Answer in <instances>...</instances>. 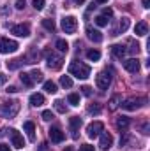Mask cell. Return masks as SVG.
Returning a JSON list of instances; mask_svg holds the SVG:
<instances>
[{
	"instance_id": "6da1fadb",
	"label": "cell",
	"mask_w": 150,
	"mask_h": 151,
	"mask_svg": "<svg viewBox=\"0 0 150 151\" xmlns=\"http://www.w3.org/2000/svg\"><path fill=\"white\" fill-rule=\"evenodd\" d=\"M92 72V69L87 65V63H81V62H73L69 65V74L78 77V79H87Z\"/></svg>"
},
{
	"instance_id": "7a4b0ae2",
	"label": "cell",
	"mask_w": 150,
	"mask_h": 151,
	"mask_svg": "<svg viewBox=\"0 0 150 151\" xmlns=\"http://www.w3.org/2000/svg\"><path fill=\"white\" fill-rule=\"evenodd\" d=\"M46 65L51 70H60L64 65V58L60 55H57L55 51H46Z\"/></svg>"
},
{
	"instance_id": "3957f363",
	"label": "cell",
	"mask_w": 150,
	"mask_h": 151,
	"mask_svg": "<svg viewBox=\"0 0 150 151\" xmlns=\"http://www.w3.org/2000/svg\"><path fill=\"white\" fill-rule=\"evenodd\" d=\"M20 111V102L18 100H9V102H4L0 106V114H4L5 118H14Z\"/></svg>"
},
{
	"instance_id": "277c9868",
	"label": "cell",
	"mask_w": 150,
	"mask_h": 151,
	"mask_svg": "<svg viewBox=\"0 0 150 151\" xmlns=\"http://www.w3.org/2000/svg\"><path fill=\"white\" fill-rule=\"evenodd\" d=\"M18 47H20V44H18L16 40H12V39H7V37H0V53H4V55H9V53H14V51H18Z\"/></svg>"
},
{
	"instance_id": "5b68a950",
	"label": "cell",
	"mask_w": 150,
	"mask_h": 151,
	"mask_svg": "<svg viewBox=\"0 0 150 151\" xmlns=\"http://www.w3.org/2000/svg\"><path fill=\"white\" fill-rule=\"evenodd\" d=\"M147 104V99L145 97H138V99H127L124 104H122V109H125V111H136V109H140L141 106H145Z\"/></svg>"
},
{
	"instance_id": "8992f818",
	"label": "cell",
	"mask_w": 150,
	"mask_h": 151,
	"mask_svg": "<svg viewBox=\"0 0 150 151\" xmlns=\"http://www.w3.org/2000/svg\"><path fill=\"white\" fill-rule=\"evenodd\" d=\"M78 28V21L74 16H64L62 18V30L66 34H74Z\"/></svg>"
},
{
	"instance_id": "52a82bcc",
	"label": "cell",
	"mask_w": 150,
	"mask_h": 151,
	"mask_svg": "<svg viewBox=\"0 0 150 151\" xmlns=\"http://www.w3.org/2000/svg\"><path fill=\"white\" fill-rule=\"evenodd\" d=\"M95 84L99 90H108V86L111 84V76L108 74L106 70L104 72H99L97 77H95Z\"/></svg>"
},
{
	"instance_id": "ba28073f",
	"label": "cell",
	"mask_w": 150,
	"mask_h": 151,
	"mask_svg": "<svg viewBox=\"0 0 150 151\" xmlns=\"http://www.w3.org/2000/svg\"><path fill=\"white\" fill-rule=\"evenodd\" d=\"M103 130H104V125H103L101 121H94V123H90V125L87 127V135H88L90 139H94V137L101 135Z\"/></svg>"
},
{
	"instance_id": "9c48e42d",
	"label": "cell",
	"mask_w": 150,
	"mask_h": 151,
	"mask_svg": "<svg viewBox=\"0 0 150 151\" xmlns=\"http://www.w3.org/2000/svg\"><path fill=\"white\" fill-rule=\"evenodd\" d=\"M11 32L14 35H18V37H28L30 35V27L27 23H20V25H14L11 28Z\"/></svg>"
},
{
	"instance_id": "30bf717a",
	"label": "cell",
	"mask_w": 150,
	"mask_h": 151,
	"mask_svg": "<svg viewBox=\"0 0 150 151\" xmlns=\"http://www.w3.org/2000/svg\"><path fill=\"white\" fill-rule=\"evenodd\" d=\"M48 135H50V139H51V142H62L64 139H66V134L58 128V127H51L50 130H48Z\"/></svg>"
},
{
	"instance_id": "8fae6325",
	"label": "cell",
	"mask_w": 150,
	"mask_h": 151,
	"mask_svg": "<svg viewBox=\"0 0 150 151\" xmlns=\"http://www.w3.org/2000/svg\"><path fill=\"white\" fill-rule=\"evenodd\" d=\"M9 137H11V142H12V146H14V148L21 150V148L25 146L23 135H21V134H20L18 130H9Z\"/></svg>"
},
{
	"instance_id": "7c38bea8",
	"label": "cell",
	"mask_w": 150,
	"mask_h": 151,
	"mask_svg": "<svg viewBox=\"0 0 150 151\" xmlns=\"http://www.w3.org/2000/svg\"><path fill=\"white\" fill-rule=\"evenodd\" d=\"M69 127H71V135H73V139H78V132H79V127H81V118H79V116L69 118Z\"/></svg>"
},
{
	"instance_id": "4fadbf2b",
	"label": "cell",
	"mask_w": 150,
	"mask_h": 151,
	"mask_svg": "<svg viewBox=\"0 0 150 151\" xmlns=\"http://www.w3.org/2000/svg\"><path fill=\"white\" fill-rule=\"evenodd\" d=\"M113 144V135L111 134H108V132H104V134H101V141H99V148L103 151H108L111 148Z\"/></svg>"
},
{
	"instance_id": "5bb4252c",
	"label": "cell",
	"mask_w": 150,
	"mask_h": 151,
	"mask_svg": "<svg viewBox=\"0 0 150 151\" xmlns=\"http://www.w3.org/2000/svg\"><path fill=\"white\" fill-rule=\"evenodd\" d=\"M124 69H125L127 72H131V74H136V72L140 70V62H138L136 58H129V60L124 62Z\"/></svg>"
},
{
	"instance_id": "9a60e30c",
	"label": "cell",
	"mask_w": 150,
	"mask_h": 151,
	"mask_svg": "<svg viewBox=\"0 0 150 151\" xmlns=\"http://www.w3.org/2000/svg\"><path fill=\"white\" fill-rule=\"evenodd\" d=\"M129 25H131V21H129V18H122L120 21H118V25H117V28L111 32V35H120V34H124L127 28H129Z\"/></svg>"
},
{
	"instance_id": "2e32d148",
	"label": "cell",
	"mask_w": 150,
	"mask_h": 151,
	"mask_svg": "<svg viewBox=\"0 0 150 151\" xmlns=\"http://www.w3.org/2000/svg\"><path fill=\"white\" fill-rule=\"evenodd\" d=\"M87 37L94 42H101L103 40V34L97 30V28H92V27H87Z\"/></svg>"
},
{
	"instance_id": "e0dca14e",
	"label": "cell",
	"mask_w": 150,
	"mask_h": 151,
	"mask_svg": "<svg viewBox=\"0 0 150 151\" xmlns=\"http://www.w3.org/2000/svg\"><path fill=\"white\" fill-rule=\"evenodd\" d=\"M23 130L27 132L28 139L34 142V141H36V125H34L32 121H25V123H23Z\"/></svg>"
},
{
	"instance_id": "ac0fdd59",
	"label": "cell",
	"mask_w": 150,
	"mask_h": 151,
	"mask_svg": "<svg viewBox=\"0 0 150 151\" xmlns=\"http://www.w3.org/2000/svg\"><path fill=\"white\" fill-rule=\"evenodd\" d=\"M125 53H127V49H125L122 44H115V46H111V55L115 56V58L122 60V58L125 56Z\"/></svg>"
},
{
	"instance_id": "d6986e66",
	"label": "cell",
	"mask_w": 150,
	"mask_h": 151,
	"mask_svg": "<svg viewBox=\"0 0 150 151\" xmlns=\"http://www.w3.org/2000/svg\"><path fill=\"white\" fill-rule=\"evenodd\" d=\"M134 34H136V35H140V37H145V35L149 34V25H147L145 21L136 23V27H134Z\"/></svg>"
},
{
	"instance_id": "ffe728a7",
	"label": "cell",
	"mask_w": 150,
	"mask_h": 151,
	"mask_svg": "<svg viewBox=\"0 0 150 151\" xmlns=\"http://www.w3.org/2000/svg\"><path fill=\"white\" fill-rule=\"evenodd\" d=\"M30 104H32L34 107H41V106L44 104V97H42L41 93H32V95H30Z\"/></svg>"
},
{
	"instance_id": "44dd1931",
	"label": "cell",
	"mask_w": 150,
	"mask_h": 151,
	"mask_svg": "<svg viewBox=\"0 0 150 151\" xmlns=\"http://www.w3.org/2000/svg\"><path fill=\"white\" fill-rule=\"evenodd\" d=\"M129 123H131V119L127 118V116H120L118 119H117V128L118 130H127V127H129Z\"/></svg>"
},
{
	"instance_id": "7402d4cb",
	"label": "cell",
	"mask_w": 150,
	"mask_h": 151,
	"mask_svg": "<svg viewBox=\"0 0 150 151\" xmlns=\"http://www.w3.org/2000/svg\"><path fill=\"white\" fill-rule=\"evenodd\" d=\"M55 47H57L60 53H67V49H69V44H67V40H64V39H58V40L55 42Z\"/></svg>"
},
{
	"instance_id": "603a6c76",
	"label": "cell",
	"mask_w": 150,
	"mask_h": 151,
	"mask_svg": "<svg viewBox=\"0 0 150 151\" xmlns=\"http://www.w3.org/2000/svg\"><path fill=\"white\" fill-rule=\"evenodd\" d=\"M87 58H88L90 62H97V60L101 58V51H97V49H88V51H87Z\"/></svg>"
},
{
	"instance_id": "cb8c5ba5",
	"label": "cell",
	"mask_w": 150,
	"mask_h": 151,
	"mask_svg": "<svg viewBox=\"0 0 150 151\" xmlns=\"http://www.w3.org/2000/svg\"><path fill=\"white\" fill-rule=\"evenodd\" d=\"M20 79H21V83H23L27 88H30V86L34 84V81H32L30 74H27V72H21V74H20Z\"/></svg>"
},
{
	"instance_id": "d4e9b609",
	"label": "cell",
	"mask_w": 150,
	"mask_h": 151,
	"mask_svg": "<svg viewBox=\"0 0 150 151\" xmlns=\"http://www.w3.org/2000/svg\"><path fill=\"white\" fill-rule=\"evenodd\" d=\"M44 91L46 93H57V84L53 81H46L44 83Z\"/></svg>"
},
{
	"instance_id": "484cf974",
	"label": "cell",
	"mask_w": 150,
	"mask_h": 151,
	"mask_svg": "<svg viewBox=\"0 0 150 151\" xmlns=\"http://www.w3.org/2000/svg\"><path fill=\"white\" fill-rule=\"evenodd\" d=\"M108 23H110V19H108L106 16H103V14H99V16L95 18V25H97V27H108Z\"/></svg>"
},
{
	"instance_id": "4316f807",
	"label": "cell",
	"mask_w": 150,
	"mask_h": 151,
	"mask_svg": "<svg viewBox=\"0 0 150 151\" xmlns=\"http://www.w3.org/2000/svg\"><path fill=\"white\" fill-rule=\"evenodd\" d=\"M42 27L46 30H50V32H55V28H57V25H55L53 19H42Z\"/></svg>"
},
{
	"instance_id": "83f0119b",
	"label": "cell",
	"mask_w": 150,
	"mask_h": 151,
	"mask_svg": "<svg viewBox=\"0 0 150 151\" xmlns=\"http://www.w3.org/2000/svg\"><path fill=\"white\" fill-rule=\"evenodd\" d=\"M21 63H23V62L18 60V58H16V60H11V62H7V69H9V70H16V69L21 67Z\"/></svg>"
},
{
	"instance_id": "f1b7e54d",
	"label": "cell",
	"mask_w": 150,
	"mask_h": 151,
	"mask_svg": "<svg viewBox=\"0 0 150 151\" xmlns=\"http://www.w3.org/2000/svg\"><path fill=\"white\" fill-rule=\"evenodd\" d=\"M53 106H55V109H57L60 114H66V111H67V107L64 106V102H62V100H55V102H53Z\"/></svg>"
},
{
	"instance_id": "f546056e",
	"label": "cell",
	"mask_w": 150,
	"mask_h": 151,
	"mask_svg": "<svg viewBox=\"0 0 150 151\" xmlns=\"http://www.w3.org/2000/svg\"><path fill=\"white\" fill-rule=\"evenodd\" d=\"M60 84H62L64 88H71V86H73V79H71L69 76H62V77H60Z\"/></svg>"
},
{
	"instance_id": "4dcf8cb0",
	"label": "cell",
	"mask_w": 150,
	"mask_h": 151,
	"mask_svg": "<svg viewBox=\"0 0 150 151\" xmlns=\"http://www.w3.org/2000/svg\"><path fill=\"white\" fill-rule=\"evenodd\" d=\"M67 102H69L71 106H79V95H78V93H71V95L67 97Z\"/></svg>"
},
{
	"instance_id": "1f68e13d",
	"label": "cell",
	"mask_w": 150,
	"mask_h": 151,
	"mask_svg": "<svg viewBox=\"0 0 150 151\" xmlns=\"http://www.w3.org/2000/svg\"><path fill=\"white\" fill-rule=\"evenodd\" d=\"M120 100H122V99H120V95H115L111 100H110V109H111V111H115V109L120 106Z\"/></svg>"
},
{
	"instance_id": "d6a6232c",
	"label": "cell",
	"mask_w": 150,
	"mask_h": 151,
	"mask_svg": "<svg viewBox=\"0 0 150 151\" xmlns=\"http://www.w3.org/2000/svg\"><path fill=\"white\" fill-rule=\"evenodd\" d=\"M30 77H32V81H37V83H41V81L44 79V76H42V72H41V70H37V69L30 72Z\"/></svg>"
},
{
	"instance_id": "836d02e7",
	"label": "cell",
	"mask_w": 150,
	"mask_h": 151,
	"mask_svg": "<svg viewBox=\"0 0 150 151\" xmlns=\"http://www.w3.org/2000/svg\"><path fill=\"white\" fill-rule=\"evenodd\" d=\"M87 111H88L90 114H99L103 109H101V106H99V104H92V106H88V109H87Z\"/></svg>"
},
{
	"instance_id": "e575fe53",
	"label": "cell",
	"mask_w": 150,
	"mask_h": 151,
	"mask_svg": "<svg viewBox=\"0 0 150 151\" xmlns=\"http://www.w3.org/2000/svg\"><path fill=\"white\" fill-rule=\"evenodd\" d=\"M129 53H131V55H138V53H140V44H138V42H133L131 47H129Z\"/></svg>"
},
{
	"instance_id": "d590c367",
	"label": "cell",
	"mask_w": 150,
	"mask_h": 151,
	"mask_svg": "<svg viewBox=\"0 0 150 151\" xmlns=\"http://www.w3.org/2000/svg\"><path fill=\"white\" fill-rule=\"evenodd\" d=\"M81 93L85 97H92V88L90 86H81Z\"/></svg>"
},
{
	"instance_id": "8d00e7d4",
	"label": "cell",
	"mask_w": 150,
	"mask_h": 151,
	"mask_svg": "<svg viewBox=\"0 0 150 151\" xmlns=\"http://www.w3.org/2000/svg\"><path fill=\"white\" fill-rule=\"evenodd\" d=\"M32 4H34V9H37V11L44 7V0H32Z\"/></svg>"
},
{
	"instance_id": "74e56055",
	"label": "cell",
	"mask_w": 150,
	"mask_h": 151,
	"mask_svg": "<svg viewBox=\"0 0 150 151\" xmlns=\"http://www.w3.org/2000/svg\"><path fill=\"white\" fill-rule=\"evenodd\" d=\"M42 119H44V121H51V119H53V113H51V111H44V113H42Z\"/></svg>"
},
{
	"instance_id": "f35d334b",
	"label": "cell",
	"mask_w": 150,
	"mask_h": 151,
	"mask_svg": "<svg viewBox=\"0 0 150 151\" xmlns=\"http://www.w3.org/2000/svg\"><path fill=\"white\" fill-rule=\"evenodd\" d=\"M25 5H27V4H25V0H16V9H18V11H23V9H25Z\"/></svg>"
},
{
	"instance_id": "ab89813d",
	"label": "cell",
	"mask_w": 150,
	"mask_h": 151,
	"mask_svg": "<svg viewBox=\"0 0 150 151\" xmlns=\"http://www.w3.org/2000/svg\"><path fill=\"white\" fill-rule=\"evenodd\" d=\"M101 14H103V16H106V18L110 19V18H111V16H113V11H111V9H110V7H106V9H104V11H103Z\"/></svg>"
},
{
	"instance_id": "60d3db41",
	"label": "cell",
	"mask_w": 150,
	"mask_h": 151,
	"mask_svg": "<svg viewBox=\"0 0 150 151\" xmlns=\"http://www.w3.org/2000/svg\"><path fill=\"white\" fill-rule=\"evenodd\" d=\"M7 79H9V76H7V74H2V72H0V86H4V84L7 83Z\"/></svg>"
},
{
	"instance_id": "b9f144b4",
	"label": "cell",
	"mask_w": 150,
	"mask_h": 151,
	"mask_svg": "<svg viewBox=\"0 0 150 151\" xmlns=\"http://www.w3.org/2000/svg\"><path fill=\"white\" fill-rule=\"evenodd\" d=\"M79 151H95V150H94V146H90V144H83V146L79 148Z\"/></svg>"
},
{
	"instance_id": "7bdbcfd3",
	"label": "cell",
	"mask_w": 150,
	"mask_h": 151,
	"mask_svg": "<svg viewBox=\"0 0 150 151\" xmlns=\"http://www.w3.org/2000/svg\"><path fill=\"white\" fill-rule=\"evenodd\" d=\"M141 130H143V134L147 135V134H149V125H147V123H143V125H141Z\"/></svg>"
},
{
	"instance_id": "ee69618b",
	"label": "cell",
	"mask_w": 150,
	"mask_h": 151,
	"mask_svg": "<svg viewBox=\"0 0 150 151\" xmlns=\"http://www.w3.org/2000/svg\"><path fill=\"white\" fill-rule=\"evenodd\" d=\"M125 144H127V135L120 137V146H125Z\"/></svg>"
},
{
	"instance_id": "f6af8a7d",
	"label": "cell",
	"mask_w": 150,
	"mask_h": 151,
	"mask_svg": "<svg viewBox=\"0 0 150 151\" xmlns=\"http://www.w3.org/2000/svg\"><path fill=\"white\" fill-rule=\"evenodd\" d=\"M7 91H9V93H16V91H18V88H16V86H9V88H7Z\"/></svg>"
},
{
	"instance_id": "bcb514c9",
	"label": "cell",
	"mask_w": 150,
	"mask_h": 151,
	"mask_svg": "<svg viewBox=\"0 0 150 151\" xmlns=\"http://www.w3.org/2000/svg\"><path fill=\"white\" fill-rule=\"evenodd\" d=\"M0 151H11V148L7 144H0Z\"/></svg>"
},
{
	"instance_id": "7dc6e473",
	"label": "cell",
	"mask_w": 150,
	"mask_h": 151,
	"mask_svg": "<svg viewBox=\"0 0 150 151\" xmlns=\"http://www.w3.org/2000/svg\"><path fill=\"white\" fill-rule=\"evenodd\" d=\"M141 4H143V7H145V9H149V7H150V0H141Z\"/></svg>"
},
{
	"instance_id": "c3c4849f",
	"label": "cell",
	"mask_w": 150,
	"mask_h": 151,
	"mask_svg": "<svg viewBox=\"0 0 150 151\" xmlns=\"http://www.w3.org/2000/svg\"><path fill=\"white\" fill-rule=\"evenodd\" d=\"M0 12H2V14H7V12H11V11H9V7H0Z\"/></svg>"
},
{
	"instance_id": "681fc988",
	"label": "cell",
	"mask_w": 150,
	"mask_h": 151,
	"mask_svg": "<svg viewBox=\"0 0 150 151\" xmlns=\"http://www.w3.org/2000/svg\"><path fill=\"white\" fill-rule=\"evenodd\" d=\"M46 146H48V144H46V142H42V144H41V148H39V151H48Z\"/></svg>"
},
{
	"instance_id": "f907efd6",
	"label": "cell",
	"mask_w": 150,
	"mask_h": 151,
	"mask_svg": "<svg viewBox=\"0 0 150 151\" xmlns=\"http://www.w3.org/2000/svg\"><path fill=\"white\" fill-rule=\"evenodd\" d=\"M74 4H78V5H81V4H85V0H73Z\"/></svg>"
},
{
	"instance_id": "816d5d0a",
	"label": "cell",
	"mask_w": 150,
	"mask_h": 151,
	"mask_svg": "<svg viewBox=\"0 0 150 151\" xmlns=\"http://www.w3.org/2000/svg\"><path fill=\"white\" fill-rule=\"evenodd\" d=\"M108 0H97V4H106Z\"/></svg>"
},
{
	"instance_id": "f5cc1de1",
	"label": "cell",
	"mask_w": 150,
	"mask_h": 151,
	"mask_svg": "<svg viewBox=\"0 0 150 151\" xmlns=\"http://www.w3.org/2000/svg\"><path fill=\"white\" fill-rule=\"evenodd\" d=\"M64 151H73V150H71V148H67V150H64Z\"/></svg>"
}]
</instances>
